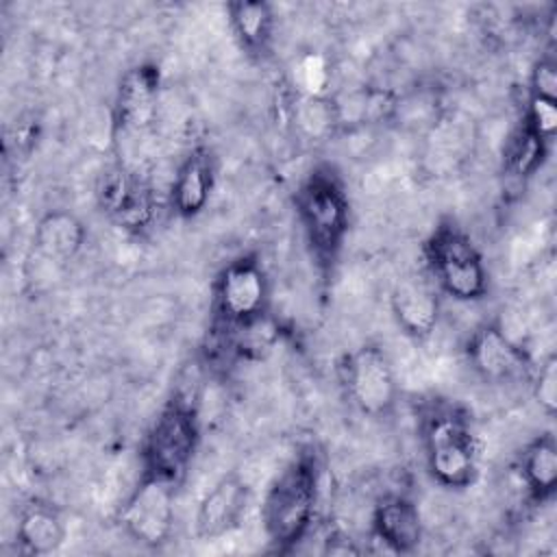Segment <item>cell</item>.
<instances>
[{
	"label": "cell",
	"mask_w": 557,
	"mask_h": 557,
	"mask_svg": "<svg viewBox=\"0 0 557 557\" xmlns=\"http://www.w3.org/2000/svg\"><path fill=\"white\" fill-rule=\"evenodd\" d=\"M324 463L315 446H302L268 483L259 518L276 553H292L313 529L322 498Z\"/></svg>",
	"instance_id": "1"
},
{
	"label": "cell",
	"mask_w": 557,
	"mask_h": 557,
	"mask_svg": "<svg viewBox=\"0 0 557 557\" xmlns=\"http://www.w3.org/2000/svg\"><path fill=\"white\" fill-rule=\"evenodd\" d=\"M294 213L318 272L333 276L352 224L348 185L333 163H315L300 178L294 189Z\"/></svg>",
	"instance_id": "2"
},
{
	"label": "cell",
	"mask_w": 557,
	"mask_h": 557,
	"mask_svg": "<svg viewBox=\"0 0 557 557\" xmlns=\"http://www.w3.org/2000/svg\"><path fill=\"white\" fill-rule=\"evenodd\" d=\"M418 440L433 483L463 492L479 479L481 446L470 413L453 400H431L418 418Z\"/></svg>",
	"instance_id": "3"
},
{
	"label": "cell",
	"mask_w": 557,
	"mask_h": 557,
	"mask_svg": "<svg viewBox=\"0 0 557 557\" xmlns=\"http://www.w3.org/2000/svg\"><path fill=\"white\" fill-rule=\"evenodd\" d=\"M424 274L440 294L455 302H481L490 294V265L474 237L450 215L440 218L422 248Z\"/></svg>",
	"instance_id": "4"
},
{
	"label": "cell",
	"mask_w": 557,
	"mask_h": 557,
	"mask_svg": "<svg viewBox=\"0 0 557 557\" xmlns=\"http://www.w3.org/2000/svg\"><path fill=\"white\" fill-rule=\"evenodd\" d=\"M272 281L257 252L228 259L211 283V333L242 339L265 324Z\"/></svg>",
	"instance_id": "5"
},
{
	"label": "cell",
	"mask_w": 557,
	"mask_h": 557,
	"mask_svg": "<svg viewBox=\"0 0 557 557\" xmlns=\"http://www.w3.org/2000/svg\"><path fill=\"white\" fill-rule=\"evenodd\" d=\"M200 440L202 426L196 400L185 392H172L141 437V472L181 485L196 459Z\"/></svg>",
	"instance_id": "6"
},
{
	"label": "cell",
	"mask_w": 557,
	"mask_h": 557,
	"mask_svg": "<svg viewBox=\"0 0 557 557\" xmlns=\"http://www.w3.org/2000/svg\"><path fill=\"white\" fill-rule=\"evenodd\" d=\"M337 376L346 400L372 420L392 416L398 403V379L387 350L363 342L346 350L337 361Z\"/></svg>",
	"instance_id": "7"
},
{
	"label": "cell",
	"mask_w": 557,
	"mask_h": 557,
	"mask_svg": "<svg viewBox=\"0 0 557 557\" xmlns=\"http://www.w3.org/2000/svg\"><path fill=\"white\" fill-rule=\"evenodd\" d=\"M176 483L139 472L135 487L117 511V524L126 537L146 548L170 542L176 524Z\"/></svg>",
	"instance_id": "8"
},
{
	"label": "cell",
	"mask_w": 557,
	"mask_h": 557,
	"mask_svg": "<svg viewBox=\"0 0 557 557\" xmlns=\"http://www.w3.org/2000/svg\"><path fill=\"white\" fill-rule=\"evenodd\" d=\"M466 363L485 383L507 385L531 376L529 352L494 320L476 324L463 344Z\"/></svg>",
	"instance_id": "9"
},
{
	"label": "cell",
	"mask_w": 557,
	"mask_h": 557,
	"mask_svg": "<svg viewBox=\"0 0 557 557\" xmlns=\"http://www.w3.org/2000/svg\"><path fill=\"white\" fill-rule=\"evenodd\" d=\"M98 209L120 228L144 233L157 215L152 189L131 170L122 165L107 168L96 185Z\"/></svg>",
	"instance_id": "10"
},
{
	"label": "cell",
	"mask_w": 557,
	"mask_h": 557,
	"mask_svg": "<svg viewBox=\"0 0 557 557\" xmlns=\"http://www.w3.org/2000/svg\"><path fill=\"white\" fill-rule=\"evenodd\" d=\"M161 85V67L154 61H137L124 70L111 104L113 131L131 135L150 128L159 113Z\"/></svg>",
	"instance_id": "11"
},
{
	"label": "cell",
	"mask_w": 557,
	"mask_h": 557,
	"mask_svg": "<svg viewBox=\"0 0 557 557\" xmlns=\"http://www.w3.org/2000/svg\"><path fill=\"white\" fill-rule=\"evenodd\" d=\"M250 505V485L231 470L222 474L198 500L194 516V533L198 540H220L239 529Z\"/></svg>",
	"instance_id": "12"
},
{
	"label": "cell",
	"mask_w": 557,
	"mask_h": 557,
	"mask_svg": "<svg viewBox=\"0 0 557 557\" xmlns=\"http://www.w3.org/2000/svg\"><path fill=\"white\" fill-rule=\"evenodd\" d=\"M218 185V157L211 146H194L178 163L168 205L178 220H196L209 207Z\"/></svg>",
	"instance_id": "13"
},
{
	"label": "cell",
	"mask_w": 557,
	"mask_h": 557,
	"mask_svg": "<svg viewBox=\"0 0 557 557\" xmlns=\"http://www.w3.org/2000/svg\"><path fill=\"white\" fill-rule=\"evenodd\" d=\"M394 324L413 342H426L440 326V292L426 274H407L389 292Z\"/></svg>",
	"instance_id": "14"
},
{
	"label": "cell",
	"mask_w": 557,
	"mask_h": 557,
	"mask_svg": "<svg viewBox=\"0 0 557 557\" xmlns=\"http://www.w3.org/2000/svg\"><path fill=\"white\" fill-rule=\"evenodd\" d=\"M370 531L387 550L409 555L418 550L424 537L420 507L407 494H387L372 509Z\"/></svg>",
	"instance_id": "15"
},
{
	"label": "cell",
	"mask_w": 557,
	"mask_h": 557,
	"mask_svg": "<svg viewBox=\"0 0 557 557\" xmlns=\"http://www.w3.org/2000/svg\"><path fill=\"white\" fill-rule=\"evenodd\" d=\"M87 242V226L67 209H50L35 222L30 248L33 255L52 268L74 261Z\"/></svg>",
	"instance_id": "16"
},
{
	"label": "cell",
	"mask_w": 557,
	"mask_h": 557,
	"mask_svg": "<svg viewBox=\"0 0 557 557\" xmlns=\"http://www.w3.org/2000/svg\"><path fill=\"white\" fill-rule=\"evenodd\" d=\"M237 48L252 61H265L276 39V11L265 0H233L224 7Z\"/></svg>",
	"instance_id": "17"
},
{
	"label": "cell",
	"mask_w": 557,
	"mask_h": 557,
	"mask_svg": "<svg viewBox=\"0 0 557 557\" xmlns=\"http://www.w3.org/2000/svg\"><path fill=\"white\" fill-rule=\"evenodd\" d=\"M65 537L67 522L57 505L39 498L22 505L15 524V542L20 553L35 557L52 555L63 546Z\"/></svg>",
	"instance_id": "18"
},
{
	"label": "cell",
	"mask_w": 557,
	"mask_h": 557,
	"mask_svg": "<svg viewBox=\"0 0 557 557\" xmlns=\"http://www.w3.org/2000/svg\"><path fill=\"white\" fill-rule=\"evenodd\" d=\"M518 474L527 498L542 507L557 492V440L553 431L533 435L518 453Z\"/></svg>",
	"instance_id": "19"
},
{
	"label": "cell",
	"mask_w": 557,
	"mask_h": 557,
	"mask_svg": "<svg viewBox=\"0 0 557 557\" xmlns=\"http://www.w3.org/2000/svg\"><path fill=\"white\" fill-rule=\"evenodd\" d=\"M548 150H550V141L540 137L531 126H527L520 120L509 141L505 144V154H503L505 172L520 183L529 181L546 163Z\"/></svg>",
	"instance_id": "20"
},
{
	"label": "cell",
	"mask_w": 557,
	"mask_h": 557,
	"mask_svg": "<svg viewBox=\"0 0 557 557\" xmlns=\"http://www.w3.org/2000/svg\"><path fill=\"white\" fill-rule=\"evenodd\" d=\"M292 81L298 89V96L305 98H324L331 96L333 70L329 59L322 52H305L294 61Z\"/></svg>",
	"instance_id": "21"
},
{
	"label": "cell",
	"mask_w": 557,
	"mask_h": 557,
	"mask_svg": "<svg viewBox=\"0 0 557 557\" xmlns=\"http://www.w3.org/2000/svg\"><path fill=\"white\" fill-rule=\"evenodd\" d=\"M294 117L307 135L322 137V135L333 133V128L342 120V111H339V104L331 96H324V98L300 96L298 104L294 107Z\"/></svg>",
	"instance_id": "22"
},
{
	"label": "cell",
	"mask_w": 557,
	"mask_h": 557,
	"mask_svg": "<svg viewBox=\"0 0 557 557\" xmlns=\"http://www.w3.org/2000/svg\"><path fill=\"white\" fill-rule=\"evenodd\" d=\"M531 392L546 418H555L557 413V355L550 352L540 361L531 372Z\"/></svg>",
	"instance_id": "23"
},
{
	"label": "cell",
	"mask_w": 557,
	"mask_h": 557,
	"mask_svg": "<svg viewBox=\"0 0 557 557\" xmlns=\"http://www.w3.org/2000/svg\"><path fill=\"white\" fill-rule=\"evenodd\" d=\"M527 96L557 100V59L550 50L533 61L527 78Z\"/></svg>",
	"instance_id": "24"
},
{
	"label": "cell",
	"mask_w": 557,
	"mask_h": 557,
	"mask_svg": "<svg viewBox=\"0 0 557 557\" xmlns=\"http://www.w3.org/2000/svg\"><path fill=\"white\" fill-rule=\"evenodd\" d=\"M527 126H531L540 137L553 144L557 133V100H544L527 96V107L520 117Z\"/></svg>",
	"instance_id": "25"
}]
</instances>
